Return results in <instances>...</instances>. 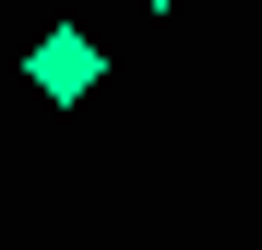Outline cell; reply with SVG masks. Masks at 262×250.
<instances>
[{"instance_id": "1", "label": "cell", "mask_w": 262, "mask_h": 250, "mask_svg": "<svg viewBox=\"0 0 262 250\" xmlns=\"http://www.w3.org/2000/svg\"><path fill=\"white\" fill-rule=\"evenodd\" d=\"M24 83H36L48 107H83V96L107 83V48H96L83 24H48V36H36V60H24Z\"/></svg>"}, {"instance_id": "2", "label": "cell", "mask_w": 262, "mask_h": 250, "mask_svg": "<svg viewBox=\"0 0 262 250\" xmlns=\"http://www.w3.org/2000/svg\"><path fill=\"white\" fill-rule=\"evenodd\" d=\"M143 12H179V0H143Z\"/></svg>"}]
</instances>
